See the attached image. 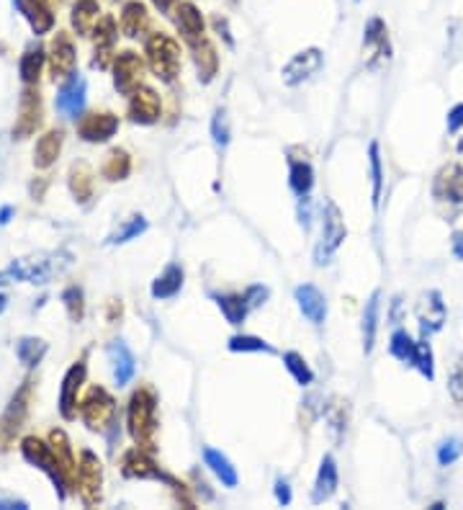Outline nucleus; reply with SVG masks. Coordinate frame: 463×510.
Instances as JSON below:
<instances>
[{
    "label": "nucleus",
    "instance_id": "20e7f679",
    "mask_svg": "<svg viewBox=\"0 0 463 510\" xmlns=\"http://www.w3.org/2000/svg\"><path fill=\"white\" fill-rule=\"evenodd\" d=\"M345 235H348V230H345L343 214H340L335 201H327L324 204V219H322V242L317 245V250H314V263H317V266L329 263V258L335 255V250L343 245Z\"/></svg>",
    "mask_w": 463,
    "mask_h": 510
},
{
    "label": "nucleus",
    "instance_id": "0eeeda50",
    "mask_svg": "<svg viewBox=\"0 0 463 510\" xmlns=\"http://www.w3.org/2000/svg\"><path fill=\"white\" fill-rule=\"evenodd\" d=\"M101 485H103V469L96 454L82 451L80 464H77V490L85 505L101 503Z\"/></svg>",
    "mask_w": 463,
    "mask_h": 510
},
{
    "label": "nucleus",
    "instance_id": "c85d7f7f",
    "mask_svg": "<svg viewBox=\"0 0 463 510\" xmlns=\"http://www.w3.org/2000/svg\"><path fill=\"white\" fill-rule=\"evenodd\" d=\"M98 21H101V8L96 0H77L72 8V26L77 29V34L93 31Z\"/></svg>",
    "mask_w": 463,
    "mask_h": 510
},
{
    "label": "nucleus",
    "instance_id": "6ab92c4d",
    "mask_svg": "<svg viewBox=\"0 0 463 510\" xmlns=\"http://www.w3.org/2000/svg\"><path fill=\"white\" fill-rule=\"evenodd\" d=\"M108 361H111L113 379H116L119 387H124V384H129L134 379L137 361H134V356H132V351L124 345V340H113V343H108Z\"/></svg>",
    "mask_w": 463,
    "mask_h": 510
},
{
    "label": "nucleus",
    "instance_id": "39448f33",
    "mask_svg": "<svg viewBox=\"0 0 463 510\" xmlns=\"http://www.w3.org/2000/svg\"><path fill=\"white\" fill-rule=\"evenodd\" d=\"M80 405L82 421H85V425L90 430H103L113 421V415H116V402H113V397L103 387H93Z\"/></svg>",
    "mask_w": 463,
    "mask_h": 510
},
{
    "label": "nucleus",
    "instance_id": "a19ab883",
    "mask_svg": "<svg viewBox=\"0 0 463 510\" xmlns=\"http://www.w3.org/2000/svg\"><path fill=\"white\" fill-rule=\"evenodd\" d=\"M284 363H286V368L291 371V376L296 379V382L301 384V387H307V384H312V379H314V374H312V368L307 366V361L301 359L299 353H286L284 356Z\"/></svg>",
    "mask_w": 463,
    "mask_h": 510
},
{
    "label": "nucleus",
    "instance_id": "423d86ee",
    "mask_svg": "<svg viewBox=\"0 0 463 510\" xmlns=\"http://www.w3.org/2000/svg\"><path fill=\"white\" fill-rule=\"evenodd\" d=\"M29 399H31V382H23V387L15 392V397L11 399L8 410L0 418V449H8L15 433L21 430L26 413H29Z\"/></svg>",
    "mask_w": 463,
    "mask_h": 510
},
{
    "label": "nucleus",
    "instance_id": "f8f14e48",
    "mask_svg": "<svg viewBox=\"0 0 463 510\" xmlns=\"http://www.w3.org/2000/svg\"><path fill=\"white\" fill-rule=\"evenodd\" d=\"M42 124V98L37 90L26 88L21 96V106H18V119H15L13 135L15 137H29L37 132Z\"/></svg>",
    "mask_w": 463,
    "mask_h": 510
},
{
    "label": "nucleus",
    "instance_id": "bb28decb",
    "mask_svg": "<svg viewBox=\"0 0 463 510\" xmlns=\"http://www.w3.org/2000/svg\"><path fill=\"white\" fill-rule=\"evenodd\" d=\"M60 150H62V132H60V129L46 132V135L37 142V150H34V166H37V168H49L54 160H57Z\"/></svg>",
    "mask_w": 463,
    "mask_h": 510
},
{
    "label": "nucleus",
    "instance_id": "49530a36",
    "mask_svg": "<svg viewBox=\"0 0 463 510\" xmlns=\"http://www.w3.org/2000/svg\"><path fill=\"white\" fill-rule=\"evenodd\" d=\"M414 366L422 371V376L433 379L435 376V366H433V351H430V343H417V359H414Z\"/></svg>",
    "mask_w": 463,
    "mask_h": 510
},
{
    "label": "nucleus",
    "instance_id": "9d476101",
    "mask_svg": "<svg viewBox=\"0 0 463 510\" xmlns=\"http://www.w3.org/2000/svg\"><path fill=\"white\" fill-rule=\"evenodd\" d=\"M142 60H139V54L137 52H121L116 57V65H113V83L116 88L124 93V96H132L139 83H142Z\"/></svg>",
    "mask_w": 463,
    "mask_h": 510
},
{
    "label": "nucleus",
    "instance_id": "6e6d98bb",
    "mask_svg": "<svg viewBox=\"0 0 463 510\" xmlns=\"http://www.w3.org/2000/svg\"><path fill=\"white\" fill-rule=\"evenodd\" d=\"M11 214H13V209H11V206H3V209H0V225H8V222H11Z\"/></svg>",
    "mask_w": 463,
    "mask_h": 510
},
{
    "label": "nucleus",
    "instance_id": "09e8293b",
    "mask_svg": "<svg viewBox=\"0 0 463 510\" xmlns=\"http://www.w3.org/2000/svg\"><path fill=\"white\" fill-rule=\"evenodd\" d=\"M245 299H247V304H250V309L260 307L262 301L268 299V289H265V286H250L245 292Z\"/></svg>",
    "mask_w": 463,
    "mask_h": 510
},
{
    "label": "nucleus",
    "instance_id": "a18cd8bd",
    "mask_svg": "<svg viewBox=\"0 0 463 510\" xmlns=\"http://www.w3.org/2000/svg\"><path fill=\"white\" fill-rule=\"evenodd\" d=\"M62 299H65V307L70 312V320L72 323H80L82 320V292L77 286H70L68 292L62 294Z\"/></svg>",
    "mask_w": 463,
    "mask_h": 510
},
{
    "label": "nucleus",
    "instance_id": "ddd939ff",
    "mask_svg": "<svg viewBox=\"0 0 463 510\" xmlns=\"http://www.w3.org/2000/svg\"><path fill=\"white\" fill-rule=\"evenodd\" d=\"M82 106H85V80L77 73H72L57 93V111L68 119H77Z\"/></svg>",
    "mask_w": 463,
    "mask_h": 510
},
{
    "label": "nucleus",
    "instance_id": "ea45409f",
    "mask_svg": "<svg viewBox=\"0 0 463 510\" xmlns=\"http://www.w3.org/2000/svg\"><path fill=\"white\" fill-rule=\"evenodd\" d=\"M229 351L234 353H273L268 343L262 338H255V335H234L229 340Z\"/></svg>",
    "mask_w": 463,
    "mask_h": 510
},
{
    "label": "nucleus",
    "instance_id": "f3484780",
    "mask_svg": "<svg viewBox=\"0 0 463 510\" xmlns=\"http://www.w3.org/2000/svg\"><path fill=\"white\" fill-rule=\"evenodd\" d=\"M82 379H85V361H77L75 366L65 374V382H62L60 410L68 421H72L77 415V392L82 387Z\"/></svg>",
    "mask_w": 463,
    "mask_h": 510
},
{
    "label": "nucleus",
    "instance_id": "5fc2aeb1",
    "mask_svg": "<svg viewBox=\"0 0 463 510\" xmlns=\"http://www.w3.org/2000/svg\"><path fill=\"white\" fill-rule=\"evenodd\" d=\"M152 3H155V6L160 8V11H163V13H165V11H170V8L175 6L178 0H152Z\"/></svg>",
    "mask_w": 463,
    "mask_h": 510
},
{
    "label": "nucleus",
    "instance_id": "4d7b16f0",
    "mask_svg": "<svg viewBox=\"0 0 463 510\" xmlns=\"http://www.w3.org/2000/svg\"><path fill=\"white\" fill-rule=\"evenodd\" d=\"M6 297H3V294H0V312H3V309H6Z\"/></svg>",
    "mask_w": 463,
    "mask_h": 510
},
{
    "label": "nucleus",
    "instance_id": "1a4fd4ad",
    "mask_svg": "<svg viewBox=\"0 0 463 510\" xmlns=\"http://www.w3.org/2000/svg\"><path fill=\"white\" fill-rule=\"evenodd\" d=\"M322 65H324V57H322L319 49H304V52L293 54L291 60L286 62L284 68V83L286 85H301L304 80H309L312 75H317L322 70Z\"/></svg>",
    "mask_w": 463,
    "mask_h": 510
},
{
    "label": "nucleus",
    "instance_id": "dca6fc26",
    "mask_svg": "<svg viewBox=\"0 0 463 510\" xmlns=\"http://www.w3.org/2000/svg\"><path fill=\"white\" fill-rule=\"evenodd\" d=\"M49 443H52L54 459H57V466H60L62 482H65L68 487L77 485V464L75 459H72V449H70L68 435L62 433V430H52V433H49Z\"/></svg>",
    "mask_w": 463,
    "mask_h": 510
},
{
    "label": "nucleus",
    "instance_id": "72a5a7b5",
    "mask_svg": "<svg viewBox=\"0 0 463 510\" xmlns=\"http://www.w3.org/2000/svg\"><path fill=\"white\" fill-rule=\"evenodd\" d=\"M288 183H291L296 196H309L314 186V170L307 160H293L291 158V173H288Z\"/></svg>",
    "mask_w": 463,
    "mask_h": 510
},
{
    "label": "nucleus",
    "instance_id": "58836bf2",
    "mask_svg": "<svg viewBox=\"0 0 463 510\" xmlns=\"http://www.w3.org/2000/svg\"><path fill=\"white\" fill-rule=\"evenodd\" d=\"M147 230V219L142 217V214H137V217H132L124 227H119L116 232L108 237V245H121V242H129L134 240V237H139V235Z\"/></svg>",
    "mask_w": 463,
    "mask_h": 510
},
{
    "label": "nucleus",
    "instance_id": "f257e3e1",
    "mask_svg": "<svg viewBox=\"0 0 463 510\" xmlns=\"http://www.w3.org/2000/svg\"><path fill=\"white\" fill-rule=\"evenodd\" d=\"M70 253H39L31 258L13 261L11 268L0 273V284L8 281H29V284H46L52 276L62 273L70 266Z\"/></svg>",
    "mask_w": 463,
    "mask_h": 510
},
{
    "label": "nucleus",
    "instance_id": "c03bdc74",
    "mask_svg": "<svg viewBox=\"0 0 463 510\" xmlns=\"http://www.w3.org/2000/svg\"><path fill=\"white\" fill-rule=\"evenodd\" d=\"M461 454H463L461 438H448V441H443L440 449H438V461H440V466H450Z\"/></svg>",
    "mask_w": 463,
    "mask_h": 510
},
{
    "label": "nucleus",
    "instance_id": "e433bc0d",
    "mask_svg": "<svg viewBox=\"0 0 463 510\" xmlns=\"http://www.w3.org/2000/svg\"><path fill=\"white\" fill-rule=\"evenodd\" d=\"M15 353H18V359H21L26 366H37L39 361H42V356L46 353V345L44 340L39 338H21L18 345H15Z\"/></svg>",
    "mask_w": 463,
    "mask_h": 510
},
{
    "label": "nucleus",
    "instance_id": "473e14b6",
    "mask_svg": "<svg viewBox=\"0 0 463 510\" xmlns=\"http://www.w3.org/2000/svg\"><path fill=\"white\" fill-rule=\"evenodd\" d=\"M217 304L222 309V315L227 317V323L229 325H242L247 317V304L245 294H224V297H217Z\"/></svg>",
    "mask_w": 463,
    "mask_h": 510
},
{
    "label": "nucleus",
    "instance_id": "13d9d810",
    "mask_svg": "<svg viewBox=\"0 0 463 510\" xmlns=\"http://www.w3.org/2000/svg\"><path fill=\"white\" fill-rule=\"evenodd\" d=\"M57 3H60V0H57Z\"/></svg>",
    "mask_w": 463,
    "mask_h": 510
},
{
    "label": "nucleus",
    "instance_id": "cd10ccee",
    "mask_svg": "<svg viewBox=\"0 0 463 510\" xmlns=\"http://www.w3.org/2000/svg\"><path fill=\"white\" fill-rule=\"evenodd\" d=\"M435 194L440 196V199H448V201H463V170H458V168H445V170L438 175Z\"/></svg>",
    "mask_w": 463,
    "mask_h": 510
},
{
    "label": "nucleus",
    "instance_id": "4c0bfd02",
    "mask_svg": "<svg viewBox=\"0 0 463 510\" xmlns=\"http://www.w3.org/2000/svg\"><path fill=\"white\" fill-rule=\"evenodd\" d=\"M368 155H371V183H374V194H371V201L374 206L379 209V204H381V188H383V170H381V150H379V144H371L368 147Z\"/></svg>",
    "mask_w": 463,
    "mask_h": 510
},
{
    "label": "nucleus",
    "instance_id": "f03ea898",
    "mask_svg": "<svg viewBox=\"0 0 463 510\" xmlns=\"http://www.w3.org/2000/svg\"><path fill=\"white\" fill-rule=\"evenodd\" d=\"M129 430L137 446L144 451L155 449L157 433V399L150 390H139L129 399Z\"/></svg>",
    "mask_w": 463,
    "mask_h": 510
},
{
    "label": "nucleus",
    "instance_id": "6e6552de",
    "mask_svg": "<svg viewBox=\"0 0 463 510\" xmlns=\"http://www.w3.org/2000/svg\"><path fill=\"white\" fill-rule=\"evenodd\" d=\"M21 451H23V456L29 459L31 464L39 466L42 472H46L49 477H52V482L57 485V490H60V497H65V490H62V487H65V482H62L60 466H57V459H54L52 446H46V443H42L39 438L29 435V438H23Z\"/></svg>",
    "mask_w": 463,
    "mask_h": 510
},
{
    "label": "nucleus",
    "instance_id": "7ed1b4c3",
    "mask_svg": "<svg viewBox=\"0 0 463 510\" xmlns=\"http://www.w3.org/2000/svg\"><path fill=\"white\" fill-rule=\"evenodd\" d=\"M147 57H150V68L160 80L172 83L178 77L180 70V46L175 39L167 34H152L147 39Z\"/></svg>",
    "mask_w": 463,
    "mask_h": 510
},
{
    "label": "nucleus",
    "instance_id": "5701e85b",
    "mask_svg": "<svg viewBox=\"0 0 463 510\" xmlns=\"http://www.w3.org/2000/svg\"><path fill=\"white\" fill-rule=\"evenodd\" d=\"M15 6L21 11L26 18H29L31 29L37 31V34H44V31L52 29V11L46 6V0H15Z\"/></svg>",
    "mask_w": 463,
    "mask_h": 510
},
{
    "label": "nucleus",
    "instance_id": "b1692460",
    "mask_svg": "<svg viewBox=\"0 0 463 510\" xmlns=\"http://www.w3.org/2000/svg\"><path fill=\"white\" fill-rule=\"evenodd\" d=\"M203 461H206V466H209L211 472L217 474L219 482H222L224 487H237V482H239L237 469L231 466V461L224 456V454H222V451H217V449H203Z\"/></svg>",
    "mask_w": 463,
    "mask_h": 510
},
{
    "label": "nucleus",
    "instance_id": "9b49d317",
    "mask_svg": "<svg viewBox=\"0 0 463 510\" xmlns=\"http://www.w3.org/2000/svg\"><path fill=\"white\" fill-rule=\"evenodd\" d=\"M121 472H124V477H129V480H165L170 482V477H165L160 469H157V464L150 459V454L144 449H132L124 454V459H121Z\"/></svg>",
    "mask_w": 463,
    "mask_h": 510
},
{
    "label": "nucleus",
    "instance_id": "f704fd0d",
    "mask_svg": "<svg viewBox=\"0 0 463 510\" xmlns=\"http://www.w3.org/2000/svg\"><path fill=\"white\" fill-rule=\"evenodd\" d=\"M388 351H391L394 359L402 361V363H414V359H417V343L412 340V335L407 330H396L394 335H391Z\"/></svg>",
    "mask_w": 463,
    "mask_h": 510
},
{
    "label": "nucleus",
    "instance_id": "aec40b11",
    "mask_svg": "<svg viewBox=\"0 0 463 510\" xmlns=\"http://www.w3.org/2000/svg\"><path fill=\"white\" fill-rule=\"evenodd\" d=\"M75 73V46L70 37L57 34L52 44V77L54 80H68Z\"/></svg>",
    "mask_w": 463,
    "mask_h": 510
},
{
    "label": "nucleus",
    "instance_id": "603ef678",
    "mask_svg": "<svg viewBox=\"0 0 463 510\" xmlns=\"http://www.w3.org/2000/svg\"><path fill=\"white\" fill-rule=\"evenodd\" d=\"M276 500L281 505L291 503V487H288V482L286 480H276Z\"/></svg>",
    "mask_w": 463,
    "mask_h": 510
},
{
    "label": "nucleus",
    "instance_id": "393cba45",
    "mask_svg": "<svg viewBox=\"0 0 463 510\" xmlns=\"http://www.w3.org/2000/svg\"><path fill=\"white\" fill-rule=\"evenodd\" d=\"M180 286H183V268H180L178 263H172L167 268L155 278V284H152V297L155 299H170L175 294L180 292Z\"/></svg>",
    "mask_w": 463,
    "mask_h": 510
},
{
    "label": "nucleus",
    "instance_id": "c756f323",
    "mask_svg": "<svg viewBox=\"0 0 463 510\" xmlns=\"http://www.w3.org/2000/svg\"><path fill=\"white\" fill-rule=\"evenodd\" d=\"M368 52L379 54L381 60H388V37H386V23L381 18H371L366 26V37H363Z\"/></svg>",
    "mask_w": 463,
    "mask_h": 510
},
{
    "label": "nucleus",
    "instance_id": "37998d69",
    "mask_svg": "<svg viewBox=\"0 0 463 510\" xmlns=\"http://www.w3.org/2000/svg\"><path fill=\"white\" fill-rule=\"evenodd\" d=\"M90 173L85 166H75L72 173H70V188H72V194L77 196V201H85L90 196Z\"/></svg>",
    "mask_w": 463,
    "mask_h": 510
},
{
    "label": "nucleus",
    "instance_id": "a878e982",
    "mask_svg": "<svg viewBox=\"0 0 463 510\" xmlns=\"http://www.w3.org/2000/svg\"><path fill=\"white\" fill-rule=\"evenodd\" d=\"M121 26H124V34H127V37H139V34H144L147 26H150L147 8H144L142 3H137V0L127 3L124 11H121Z\"/></svg>",
    "mask_w": 463,
    "mask_h": 510
},
{
    "label": "nucleus",
    "instance_id": "de8ad7c7",
    "mask_svg": "<svg viewBox=\"0 0 463 510\" xmlns=\"http://www.w3.org/2000/svg\"><path fill=\"white\" fill-rule=\"evenodd\" d=\"M211 135H214V142L219 144V147H224L227 142H229V129H227V116L224 111L219 108L217 113H214V121H211Z\"/></svg>",
    "mask_w": 463,
    "mask_h": 510
},
{
    "label": "nucleus",
    "instance_id": "2f4dec72",
    "mask_svg": "<svg viewBox=\"0 0 463 510\" xmlns=\"http://www.w3.org/2000/svg\"><path fill=\"white\" fill-rule=\"evenodd\" d=\"M194 46L196 52V68H198V73H201V77L209 83L211 77L217 75V65H219V57H217V49L206 42V39H198Z\"/></svg>",
    "mask_w": 463,
    "mask_h": 510
},
{
    "label": "nucleus",
    "instance_id": "7c9ffc66",
    "mask_svg": "<svg viewBox=\"0 0 463 510\" xmlns=\"http://www.w3.org/2000/svg\"><path fill=\"white\" fill-rule=\"evenodd\" d=\"M379 307H381V294L376 292L363 309V351L366 353L374 351L376 330H379Z\"/></svg>",
    "mask_w": 463,
    "mask_h": 510
},
{
    "label": "nucleus",
    "instance_id": "412c9836",
    "mask_svg": "<svg viewBox=\"0 0 463 510\" xmlns=\"http://www.w3.org/2000/svg\"><path fill=\"white\" fill-rule=\"evenodd\" d=\"M175 21H178V29L186 37L188 44H196L198 39H203V15L194 3H178Z\"/></svg>",
    "mask_w": 463,
    "mask_h": 510
},
{
    "label": "nucleus",
    "instance_id": "4be33fe9",
    "mask_svg": "<svg viewBox=\"0 0 463 510\" xmlns=\"http://www.w3.org/2000/svg\"><path fill=\"white\" fill-rule=\"evenodd\" d=\"M337 464L332 456H324L322 459V466H319V474H317V482H314V492H312V500L314 503H324L329 497L335 495L337 490Z\"/></svg>",
    "mask_w": 463,
    "mask_h": 510
},
{
    "label": "nucleus",
    "instance_id": "4468645a",
    "mask_svg": "<svg viewBox=\"0 0 463 510\" xmlns=\"http://www.w3.org/2000/svg\"><path fill=\"white\" fill-rule=\"evenodd\" d=\"M129 119L134 124H155L160 119V96L152 88H139L132 93L129 101Z\"/></svg>",
    "mask_w": 463,
    "mask_h": 510
},
{
    "label": "nucleus",
    "instance_id": "c9c22d12",
    "mask_svg": "<svg viewBox=\"0 0 463 510\" xmlns=\"http://www.w3.org/2000/svg\"><path fill=\"white\" fill-rule=\"evenodd\" d=\"M129 170H132V160L124 150H111L108 152V158L103 163V175L108 180H121L127 178Z\"/></svg>",
    "mask_w": 463,
    "mask_h": 510
},
{
    "label": "nucleus",
    "instance_id": "8fccbe9b",
    "mask_svg": "<svg viewBox=\"0 0 463 510\" xmlns=\"http://www.w3.org/2000/svg\"><path fill=\"white\" fill-rule=\"evenodd\" d=\"M461 127H463V104H458V106H453L448 113V132L450 135H456Z\"/></svg>",
    "mask_w": 463,
    "mask_h": 510
},
{
    "label": "nucleus",
    "instance_id": "a211bd4d",
    "mask_svg": "<svg viewBox=\"0 0 463 510\" xmlns=\"http://www.w3.org/2000/svg\"><path fill=\"white\" fill-rule=\"evenodd\" d=\"M296 301H299V309L301 315L307 317L309 323L314 325H322L324 323V317H327V299H324V294L312 284H304L296 289Z\"/></svg>",
    "mask_w": 463,
    "mask_h": 510
},
{
    "label": "nucleus",
    "instance_id": "2eb2a0df",
    "mask_svg": "<svg viewBox=\"0 0 463 510\" xmlns=\"http://www.w3.org/2000/svg\"><path fill=\"white\" fill-rule=\"evenodd\" d=\"M116 129H119V119L108 111L88 113V116H82V121L77 124L80 137L88 139V142H106V139H111V137L116 135Z\"/></svg>",
    "mask_w": 463,
    "mask_h": 510
},
{
    "label": "nucleus",
    "instance_id": "79ce46f5",
    "mask_svg": "<svg viewBox=\"0 0 463 510\" xmlns=\"http://www.w3.org/2000/svg\"><path fill=\"white\" fill-rule=\"evenodd\" d=\"M42 65H44V54L34 52V49H29V52L21 57V77L26 80V83H37L39 80V73H42Z\"/></svg>",
    "mask_w": 463,
    "mask_h": 510
},
{
    "label": "nucleus",
    "instance_id": "3c124183",
    "mask_svg": "<svg viewBox=\"0 0 463 510\" xmlns=\"http://www.w3.org/2000/svg\"><path fill=\"white\" fill-rule=\"evenodd\" d=\"M453 253L458 258H463V214L456 219V225H453Z\"/></svg>",
    "mask_w": 463,
    "mask_h": 510
},
{
    "label": "nucleus",
    "instance_id": "864d4df0",
    "mask_svg": "<svg viewBox=\"0 0 463 510\" xmlns=\"http://www.w3.org/2000/svg\"><path fill=\"white\" fill-rule=\"evenodd\" d=\"M0 508H3V510H11V508L26 510V508H29V505L23 503V500H0Z\"/></svg>",
    "mask_w": 463,
    "mask_h": 510
}]
</instances>
